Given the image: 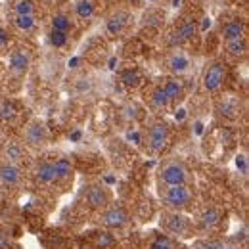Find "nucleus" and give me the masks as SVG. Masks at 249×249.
Segmentation results:
<instances>
[{"label":"nucleus","mask_w":249,"mask_h":249,"mask_svg":"<svg viewBox=\"0 0 249 249\" xmlns=\"http://www.w3.org/2000/svg\"><path fill=\"white\" fill-rule=\"evenodd\" d=\"M194 199H196V194L190 184L167 186L163 190V203L173 211H184L194 203Z\"/></svg>","instance_id":"nucleus-1"},{"label":"nucleus","mask_w":249,"mask_h":249,"mask_svg":"<svg viewBox=\"0 0 249 249\" xmlns=\"http://www.w3.org/2000/svg\"><path fill=\"white\" fill-rule=\"evenodd\" d=\"M161 226L171 238H190L194 234V222L178 211L167 213L161 217Z\"/></svg>","instance_id":"nucleus-2"},{"label":"nucleus","mask_w":249,"mask_h":249,"mask_svg":"<svg viewBox=\"0 0 249 249\" xmlns=\"http://www.w3.org/2000/svg\"><path fill=\"white\" fill-rule=\"evenodd\" d=\"M159 178H161V182H163L165 186L188 184V180H190V169H188L182 161L173 159V161H167V163L161 167Z\"/></svg>","instance_id":"nucleus-3"},{"label":"nucleus","mask_w":249,"mask_h":249,"mask_svg":"<svg viewBox=\"0 0 249 249\" xmlns=\"http://www.w3.org/2000/svg\"><path fill=\"white\" fill-rule=\"evenodd\" d=\"M100 222L106 228H123L128 222V213L119 205H107L100 215Z\"/></svg>","instance_id":"nucleus-4"},{"label":"nucleus","mask_w":249,"mask_h":249,"mask_svg":"<svg viewBox=\"0 0 249 249\" xmlns=\"http://www.w3.org/2000/svg\"><path fill=\"white\" fill-rule=\"evenodd\" d=\"M169 142V126L165 123H154L148 130V146L152 152H163Z\"/></svg>","instance_id":"nucleus-5"},{"label":"nucleus","mask_w":249,"mask_h":249,"mask_svg":"<svg viewBox=\"0 0 249 249\" xmlns=\"http://www.w3.org/2000/svg\"><path fill=\"white\" fill-rule=\"evenodd\" d=\"M85 203L90 209L102 211L109 205V192L104 186H89V190L85 192Z\"/></svg>","instance_id":"nucleus-6"},{"label":"nucleus","mask_w":249,"mask_h":249,"mask_svg":"<svg viewBox=\"0 0 249 249\" xmlns=\"http://www.w3.org/2000/svg\"><path fill=\"white\" fill-rule=\"evenodd\" d=\"M224 75H226V69H224L222 63L220 62L211 63V65L207 67V71H205V77H203V87H205V90H209V92L218 90L220 85H222V81H224Z\"/></svg>","instance_id":"nucleus-7"},{"label":"nucleus","mask_w":249,"mask_h":249,"mask_svg":"<svg viewBox=\"0 0 249 249\" xmlns=\"http://www.w3.org/2000/svg\"><path fill=\"white\" fill-rule=\"evenodd\" d=\"M197 224L203 232H215L218 226L222 224V211L217 209V207H209L205 209L199 218H197Z\"/></svg>","instance_id":"nucleus-8"},{"label":"nucleus","mask_w":249,"mask_h":249,"mask_svg":"<svg viewBox=\"0 0 249 249\" xmlns=\"http://www.w3.org/2000/svg\"><path fill=\"white\" fill-rule=\"evenodd\" d=\"M21 182V169L16 163H2L0 165V184L12 188Z\"/></svg>","instance_id":"nucleus-9"},{"label":"nucleus","mask_w":249,"mask_h":249,"mask_svg":"<svg viewBox=\"0 0 249 249\" xmlns=\"http://www.w3.org/2000/svg\"><path fill=\"white\" fill-rule=\"evenodd\" d=\"M46 140V126L38 121L31 123L25 128V142L31 146H40Z\"/></svg>","instance_id":"nucleus-10"},{"label":"nucleus","mask_w":249,"mask_h":249,"mask_svg":"<svg viewBox=\"0 0 249 249\" xmlns=\"http://www.w3.org/2000/svg\"><path fill=\"white\" fill-rule=\"evenodd\" d=\"M35 178L40 184H54L56 182V175H54V163L52 161H42L36 169H35Z\"/></svg>","instance_id":"nucleus-11"},{"label":"nucleus","mask_w":249,"mask_h":249,"mask_svg":"<svg viewBox=\"0 0 249 249\" xmlns=\"http://www.w3.org/2000/svg\"><path fill=\"white\" fill-rule=\"evenodd\" d=\"M244 23L238 21V19H232V21H226L222 25V38L224 42L226 40H238V38H244Z\"/></svg>","instance_id":"nucleus-12"},{"label":"nucleus","mask_w":249,"mask_h":249,"mask_svg":"<svg viewBox=\"0 0 249 249\" xmlns=\"http://www.w3.org/2000/svg\"><path fill=\"white\" fill-rule=\"evenodd\" d=\"M29 67V54H25L23 50H14L10 54V69L14 73H25Z\"/></svg>","instance_id":"nucleus-13"},{"label":"nucleus","mask_w":249,"mask_h":249,"mask_svg":"<svg viewBox=\"0 0 249 249\" xmlns=\"http://www.w3.org/2000/svg\"><path fill=\"white\" fill-rule=\"evenodd\" d=\"M163 90L167 94L169 102H178L182 96H184V87H182V81L178 79H169L165 85H161Z\"/></svg>","instance_id":"nucleus-14"},{"label":"nucleus","mask_w":249,"mask_h":249,"mask_svg":"<svg viewBox=\"0 0 249 249\" xmlns=\"http://www.w3.org/2000/svg\"><path fill=\"white\" fill-rule=\"evenodd\" d=\"M167 65H169V69L175 73V75H184L188 71V67H190V60H188L184 54H173L171 58H169V62H167Z\"/></svg>","instance_id":"nucleus-15"},{"label":"nucleus","mask_w":249,"mask_h":249,"mask_svg":"<svg viewBox=\"0 0 249 249\" xmlns=\"http://www.w3.org/2000/svg\"><path fill=\"white\" fill-rule=\"evenodd\" d=\"M196 33H197V25L194 23V21H188L184 23L178 31L175 33V36H173V44H180V42H184V40H190V38H194L196 36Z\"/></svg>","instance_id":"nucleus-16"},{"label":"nucleus","mask_w":249,"mask_h":249,"mask_svg":"<svg viewBox=\"0 0 249 249\" xmlns=\"http://www.w3.org/2000/svg\"><path fill=\"white\" fill-rule=\"evenodd\" d=\"M75 12L81 19H90L96 12V4H94V0H79L75 6Z\"/></svg>","instance_id":"nucleus-17"},{"label":"nucleus","mask_w":249,"mask_h":249,"mask_svg":"<svg viewBox=\"0 0 249 249\" xmlns=\"http://www.w3.org/2000/svg\"><path fill=\"white\" fill-rule=\"evenodd\" d=\"M71 163L67 161V159H58L56 163H54V175H56V182H62L65 178H69L71 177Z\"/></svg>","instance_id":"nucleus-18"},{"label":"nucleus","mask_w":249,"mask_h":249,"mask_svg":"<svg viewBox=\"0 0 249 249\" xmlns=\"http://www.w3.org/2000/svg\"><path fill=\"white\" fill-rule=\"evenodd\" d=\"M152 104H154V107H157V109H167V106L171 104L165 90H163V87H156L152 90Z\"/></svg>","instance_id":"nucleus-19"},{"label":"nucleus","mask_w":249,"mask_h":249,"mask_svg":"<svg viewBox=\"0 0 249 249\" xmlns=\"http://www.w3.org/2000/svg\"><path fill=\"white\" fill-rule=\"evenodd\" d=\"M194 249H224V242L220 238H201L194 242Z\"/></svg>","instance_id":"nucleus-20"},{"label":"nucleus","mask_w":249,"mask_h":249,"mask_svg":"<svg viewBox=\"0 0 249 249\" xmlns=\"http://www.w3.org/2000/svg\"><path fill=\"white\" fill-rule=\"evenodd\" d=\"M124 21H126V14H115L113 18L107 19V31L109 35H117V33L123 31Z\"/></svg>","instance_id":"nucleus-21"},{"label":"nucleus","mask_w":249,"mask_h":249,"mask_svg":"<svg viewBox=\"0 0 249 249\" xmlns=\"http://www.w3.org/2000/svg\"><path fill=\"white\" fill-rule=\"evenodd\" d=\"M246 40L244 38H238V40H226V50L228 54L232 56H244L246 54Z\"/></svg>","instance_id":"nucleus-22"},{"label":"nucleus","mask_w":249,"mask_h":249,"mask_svg":"<svg viewBox=\"0 0 249 249\" xmlns=\"http://www.w3.org/2000/svg\"><path fill=\"white\" fill-rule=\"evenodd\" d=\"M150 249H177V242L171 236H157Z\"/></svg>","instance_id":"nucleus-23"},{"label":"nucleus","mask_w":249,"mask_h":249,"mask_svg":"<svg viewBox=\"0 0 249 249\" xmlns=\"http://www.w3.org/2000/svg\"><path fill=\"white\" fill-rule=\"evenodd\" d=\"M52 29H54V31L67 33L71 29V19H69L67 16H63V14L54 16V19H52Z\"/></svg>","instance_id":"nucleus-24"},{"label":"nucleus","mask_w":249,"mask_h":249,"mask_svg":"<svg viewBox=\"0 0 249 249\" xmlns=\"http://www.w3.org/2000/svg\"><path fill=\"white\" fill-rule=\"evenodd\" d=\"M4 159H6V163H16V165H18V161L21 159V148L10 144V146L4 150Z\"/></svg>","instance_id":"nucleus-25"},{"label":"nucleus","mask_w":249,"mask_h":249,"mask_svg":"<svg viewBox=\"0 0 249 249\" xmlns=\"http://www.w3.org/2000/svg\"><path fill=\"white\" fill-rule=\"evenodd\" d=\"M16 25L21 31H31L33 27H35V18L33 16H18L16 18Z\"/></svg>","instance_id":"nucleus-26"},{"label":"nucleus","mask_w":249,"mask_h":249,"mask_svg":"<svg viewBox=\"0 0 249 249\" xmlns=\"http://www.w3.org/2000/svg\"><path fill=\"white\" fill-rule=\"evenodd\" d=\"M16 14L18 16H33V0H18Z\"/></svg>","instance_id":"nucleus-27"},{"label":"nucleus","mask_w":249,"mask_h":249,"mask_svg":"<svg viewBox=\"0 0 249 249\" xmlns=\"http://www.w3.org/2000/svg\"><path fill=\"white\" fill-rule=\"evenodd\" d=\"M50 42L56 46V48H62L67 44V33H62V31H54L50 33Z\"/></svg>","instance_id":"nucleus-28"},{"label":"nucleus","mask_w":249,"mask_h":249,"mask_svg":"<svg viewBox=\"0 0 249 249\" xmlns=\"http://www.w3.org/2000/svg\"><path fill=\"white\" fill-rule=\"evenodd\" d=\"M123 81L124 85H128V87H136L138 85V73L136 71H126L123 75Z\"/></svg>","instance_id":"nucleus-29"},{"label":"nucleus","mask_w":249,"mask_h":249,"mask_svg":"<svg viewBox=\"0 0 249 249\" xmlns=\"http://www.w3.org/2000/svg\"><path fill=\"white\" fill-rule=\"evenodd\" d=\"M8 44V31L4 27H0V48H4Z\"/></svg>","instance_id":"nucleus-30"},{"label":"nucleus","mask_w":249,"mask_h":249,"mask_svg":"<svg viewBox=\"0 0 249 249\" xmlns=\"http://www.w3.org/2000/svg\"><path fill=\"white\" fill-rule=\"evenodd\" d=\"M10 246H12V242L0 232V249H10Z\"/></svg>","instance_id":"nucleus-31"},{"label":"nucleus","mask_w":249,"mask_h":249,"mask_svg":"<svg viewBox=\"0 0 249 249\" xmlns=\"http://www.w3.org/2000/svg\"><path fill=\"white\" fill-rule=\"evenodd\" d=\"M224 249H244L240 244H228V246H224Z\"/></svg>","instance_id":"nucleus-32"},{"label":"nucleus","mask_w":249,"mask_h":249,"mask_svg":"<svg viewBox=\"0 0 249 249\" xmlns=\"http://www.w3.org/2000/svg\"><path fill=\"white\" fill-rule=\"evenodd\" d=\"M178 2H180V0H173V6H178Z\"/></svg>","instance_id":"nucleus-33"},{"label":"nucleus","mask_w":249,"mask_h":249,"mask_svg":"<svg viewBox=\"0 0 249 249\" xmlns=\"http://www.w3.org/2000/svg\"><path fill=\"white\" fill-rule=\"evenodd\" d=\"M244 2H246V0H244Z\"/></svg>","instance_id":"nucleus-34"}]
</instances>
